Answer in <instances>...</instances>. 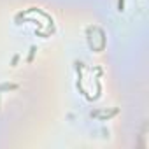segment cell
I'll use <instances>...</instances> for the list:
<instances>
[{"label":"cell","mask_w":149,"mask_h":149,"mask_svg":"<svg viewBox=\"0 0 149 149\" xmlns=\"http://www.w3.org/2000/svg\"><path fill=\"white\" fill-rule=\"evenodd\" d=\"M118 9H119V11L125 9V0H119V2H118Z\"/></svg>","instance_id":"1"}]
</instances>
